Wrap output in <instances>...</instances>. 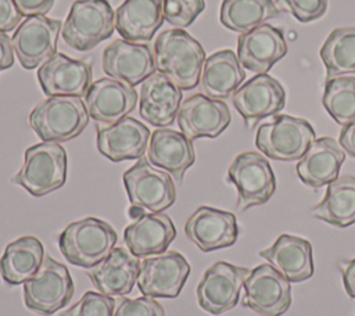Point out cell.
Wrapping results in <instances>:
<instances>
[{
	"mask_svg": "<svg viewBox=\"0 0 355 316\" xmlns=\"http://www.w3.org/2000/svg\"><path fill=\"white\" fill-rule=\"evenodd\" d=\"M164 19L176 28L190 26L205 10V0H162Z\"/></svg>",
	"mask_w": 355,
	"mask_h": 316,
	"instance_id": "cell-35",
	"label": "cell"
},
{
	"mask_svg": "<svg viewBox=\"0 0 355 316\" xmlns=\"http://www.w3.org/2000/svg\"><path fill=\"white\" fill-rule=\"evenodd\" d=\"M123 186L130 205L148 212H162L176 200L172 176L151 165L146 158H139L123 173Z\"/></svg>",
	"mask_w": 355,
	"mask_h": 316,
	"instance_id": "cell-9",
	"label": "cell"
},
{
	"mask_svg": "<svg viewBox=\"0 0 355 316\" xmlns=\"http://www.w3.org/2000/svg\"><path fill=\"white\" fill-rule=\"evenodd\" d=\"M227 182L237 188V209L262 205L276 190V177L266 157L255 151L239 154L227 169Z\"/></svg>",
	"mask_w": 355,
	"mask_h": 316,
	"instance_id": "cell-8",
	"label": "cell"
},
{
	"mask_svg": "<svg viewBox=\"0 0 355 316\" xmlns=\"http://www.w3.org/2000/svg\"><path fill=\"white\" fill-rule=\"evenodd\" d=\"M89 118L80 97L53 96L32 109L29 125L43 141L62 143L79 136L87 126Z\"/></svg>",
	"mask_w": 355,
	"mask_h": 316,
	"instance_id": "cell-3",
	"label": "cell"
},
{
	"mask_svg": "<svg viewBox=\"0 0 355 316\" xmlns=\"http://www.w3.org/2000/svg\"><path fill=\"white\" fill-rule=\"evenodd\" d=\"M61 21L46 15L26 17L11 36L14 54L25 69H33L57 54Z\"/></svg>",
	"mask_w": 355,
	"mask_h": 316,
	"instance_id": "cell-11",
	"label": "cell"
},
{
	"mask_svg": "<svg viewBox=\"0 0 355 316\" xmlns=\"http://www.w3.org/2000/svg\"><path fill=\"white\" fill-rule=\"evenodd\" d=\"M114 316H165V310L159 302L151 297L121 298L115 306Z\"/></svg>",
	"mask_w": 355,
	"mask_h": 316,
	"instance_id": "cell-38",
	"label": "cell"
},
{
	"mask_svg": "<svg viewBox=\"0 0 355 316\" xmlns=\"http://www.w3.org/2000/svg\"><path fill=\"white\" fill-rule=\"evenodd\" d=\"M22 17L14 0H0V33L14 30L22 22Z\"/></svg>",
	"mask_w": 355,
	"mask_h": 316,
	"instance_id": "cell-39",
	"label": "cell"
},
{
	"mask_svg": "<svg viewBox=\"0 0 355 316\" xmlns=\"http://www.w3.org/2000/svg\"><path fill=\"white\" fill-rule=\"evenodd\" d=\"M190 274V265L178 251L147 256L140 263L137 287L144 297L176 298Z\"/></svg>",
	"mask_w": 355,
	"mask_h": 316,
	"instance_id": "cell-13",
	"label": "cell"
},
{
	"mask_svg": "<svg viewBox=\"0 0 355 316\" xmlns=\"http://www.w3.org/2000/svg\"><path fill=\"white\" fill-rule=\"evenodd\" d=\"M277 8L290 12L301 24L322 18L327 10V0H276Z\"/></svg>",
	"mask_w": 355,
	"mask_h": 316,
	"instance_id": "cell-37",
	"label": "cell"
},
{
	"mask_svg": "<svg viewBox=\"0 0 355 316\" xmlns=\"http://www.w3.org/2000/svg\"><path fill=\"white\" fill-rule=\"evenodd\" d=\"M44 261V248L35 236H22L10 243L0 258V276L8 286L24 284Z\"/></svg>",
	"mask_w": 355,
	"mask_h": 316,
	"instance_id": "cell-30",
	"label": "cell"
},
{
	"mask_svg": "<svg viewBox=\"0 0 355 316\" xmlns=\"http://www.w3.org/2000/svg\"><path fill=\"white\" fill-rule=\"evenodd\" d=\"M36 76L47 97H82L92 85V67L86 61L57 53L39 67Z\"/></svg>",
	"mask_w": 355,
	"mask_h": 316,
	"instance_id": "cell-17",
	"label": "cell"
},
{
	"mask_svg": "<svg viewBox=\"0 0 355 316\" xmlns=\"http://www.w3.org/2000/svg\"><path fill=\"white\" fill-rule=\"evenodd\" d=\"M234 108L251 128L258 121L280 112L286 104L282 83L268 73H258L232 96Z\"/></svg>",
	"mask_w": 355,
	"mask_h": 316,
	"instance_id": "cell-15",
	"label": "cell"
},
{
	"mask_svg": "<svg viewBox=\"0 0 355 316\" xmlns=\"http://www.w3.org/2000/svg\"><path fill=\"white\" fill-rule=\"evenodd\" d=\"M241 304L261 316H282L291 305L290 281L270 263H262L244 281Z\"/></svg>",
	"mask_w": 355,
	"mask_h": 316,
	"instance_id": "cell-12",
	"label": "cell"
},
{
	"mask_svg": "<svg viewBox=\"0 0 355 316\" xmlns=\"http://www.w3.org/2000/svg\"><path fill=\"white\" fill-rule=\"evenodd\" d=\"M245 79V72L233 50L212 53L202 65L200 86L205 96L215 100L232 97Z\"/></svg>",
	"mask_w": 355,
	"mask_h": 316,
	"instance_id": "cell-29",
	"label": "cell"
},
{
	"mask_svg": "<svg viewBox=\"0 0 355 316\" xmlns=\"http://www.w3.org/2000/svg\"><path fill=\"white\" fill-rule=\"evenodd\" d=\"M312 216L336 227L355 223V176H338L327 184L324 197L316 204Z\"/></svg>",
	"mask_w": 355,
	"mask_h": 316,
	"instance_id": "cell-31",
	"label": "cell"
},
{
	"mask_svg": "<svg viewBox=\"0 0 355 316\" xmlns=\"http://www.w3.org/2000/svg\"><path fill=\"white\" fill-rule=\"evenodd\" d=\"M154 61L158 72L180 89L191 90L200 83L205 51L186 30L166 29L154 42Z\"/></svg>",
	"mask_w": 355,
	"mask_h": 316,
	"instance_id": "cell-1",
	"label": "cell"
},
{
	"mask_svg": "<svg viewBox=\"0 0 355 316\" xmlns=\"http://www.w3.org/2000/svg\"><path fill=\"white\" fill-rule=\"evenodd\" d=\"M259 256L266 259L290 283H301L313 276L312 244L298 236L282 234Z\"/></svg>",
	"mask_w": 355,
	"mask_h": 316,
	"instance_id": "cell-25",
	"label": "cell"
},
{
	"mask_svg": "<svg viewBox=\"0 0 355 316\" xmlns=\"http://www.w3.org/2000/svg\"><path fill=\"white\" fill-rule=\"evenodd\" d=\"M322 103L338 125L345 126L355 121V78L336 76L326 80Z\"/></svg>",
	"mask_w": 355,
	"mask_h": 316,
	"instance_id": "cell-34",
	"label": "cell"
},
{
	"mask_svg": "<svg viewBox=\"0 0 355 316\" xmlns=\"http://www.w3.org/2000/svg\"><path fill=\"white\" fill-rule=\"evenodd\" d=\"M18 10L25 17L46 15L54 6V0H14Z\"/></svg>",
	"mask_w": 355,
	"mask_h": 316,
	"instance_id": "cell-40",
	"label": "cell"
},
{
	"mask_svg": "<svg viewBox=\"0 0 355 316\" xmlns=\"http://www.w3.org/2000/svg\"><path fill=\"white\" fill-rule=\"evenodd\" d=\"M315 141V129L304 118L277 115L261 125L255 144L268 158L276 161H297Z\"/></svg>",
	"mask_w": 355,
	"mask_h": 316,
	"instance_id": "cell-7",
	"label": "cell"
},
{
	"mask_svg": "<svg viewBox=\"0 0 355 316\" xmlns=\"http://www.w3.org/2000/svg\"><path fill=\"white\" fill-rule=\"evenodd\" d=\"M326 68V80L355 73V28H337L330 32L319 50Z\"/></svg>",
	"mask_w": 355,
	"mask_h": 316,
	"instance_id": "cell-33",
	"label": "cell"
},
{
	"mask_svg": "<svg viewBox=\"0 0 355 316\" xmlns=\"http://www.w3.org/2000/svg\"><path fill=\"white\" fill-rule=\"evenodd\" d=\"M115 11L108 0H75L62 24L64 42L78 51H89L111 37Z\"/></svg>",
	"mask_w": 355,
	"mask_h": 316,
	"instance_id": "cell-5",
	"label": "cell"
},
{
	"mask_svg": "<svg viewBox=\"0 0 355 316\" xmlns=\"http://www.w3.org/2000/svg\"><path fill=\"white\" fill-rule=\"evenodd\" d=\"M182 104V89L161 72H154L140 87L139 112L150 125L164 128L171 125Z\"/></svg>",
	"mask_w": 355,
	"mask_h": 316,
	"instance_id": "cell-24",
	"label": "cell"
},
{
	"mask_svg": "<svg viewBox=\"0 0 355 316\" xmlns=\"http://www.w3.org/2000/svg\"><path fill=\"white\" fill-rule=\"evenodd\" d=\"M101 68L111 79L130 86L143 83L157 69L154 53L148 44L125 39H116L104 49Z\"/></svg>",
	"mask_w": 355,
	"mask_h": 316,
	"instance_id": "cell-14",
	"label": "cell"
},
{
	"mask_svg": "<svg viewBox=\"0 0 355 316\" xmlns=\"http://www.w3.org/2000/svg\"><path fill=\"white\" fill-rule=\"evenodd\" d=\"M150 137L144 123L125 116L112 125L97 128V148L112 162L139 159L146 152Z\"/></svg>",
	"mask_w": 355,
	"mask_h": 316,
	"instance_id": "cell-21",
	"label": "cell"
},
{
	"mask_svg": "<svg viewBox=\"0 0 355 316\" xmlns=\"http://www.w3.org/2000/svg\"><path fill=\"white\" fill-rule=\"evenodd\" d=\"M67 180V152L58 143H37L25 150L24 165L11 182L33 197L61 188Z\"/></svg>",
	"mask_w": 355,
	"mask_h": 316,
	"instance_id": "cell-4",
	"label": "cell"
},
{
	"mask_svg": "<svg viewBox=\"0 0 355 316\" xmlns=\"http://www.w3.org/2000/svg\"><path fill=\"white\" fill-rule=\"evenodd\" d=\"M140 272L137 256L116 247L98 265L87 272L93 286L105 295H126L132 291Z\"/></svg>",
	"mask_w": 355,
	"mask_h": 316,
	"instance_id": "cell-27",
	"label": "cell"
},
{
	"mask_svg": "<svg viewBox=\"0 0 355 316\" xmlns=\"http://www.w3.org/2000/svg\"><path fill=\"white\" fill-rule=\"evenodd\" d=\"M14 49L7 33H0V72L14 65Z\"/></svg>",
	"mask_w": 355,
	"mask_h": 316,
	"instance_id": "cell-41",
	"label": "cell"
},
{
	"mask_svg": "<svg viewBox=\"0 0 355 316\" xmlns=\"http://www.w3.org/2000/svg\"><path fill=\"white\" fill-rule=\"evenodd\" d=\"M175 237L176 227L172 219L162 212L140 213L123 230L125 245L137 258L165 252Z\"/></svg>",
	"mask_w": 355,
	"mask_h": 316,
	"instance_id": "cell-22",
	"label": "cell"
},
{
	"mask_svg": "<svg viewBox=\"0 0 355 316\" xmlns=\"http://www.w3.org/2000/svg\"><path fill=\"white\" fill-rule=\"evenodd\" d=\"M162 0H123L115 11L116 32L129 42H150L164 24Z\"/></svg>",
	"mask_w": 355,
	"mask_h": 316,
	"instance_id": "cell-28",
	"label": "cell"
},
{
	"mask_svg": "<svg viewBox=\"0 0 355 316\" xmlns=\"http://www.w3.org/2000/svg\"><path fill=\"white\" fill-rule=\"evenodd\" d=\"M338 143L341 148L345 151V154L355 158V121L343 126Z\"/></svg>",
	"mask_w": 355,
	"mask_h": 316,
	"instance_id": "cell-43",
	"label": "cell"
},
{
	"mask_svg": "<svg viewBox=\"0 0 355 316\" xmlns=\"http://www.w3.org/2000/svg\"><path fill=\"white\" fill-rule=\"evenodd\" d=\"M279 14L280 10L273 0H223L219 21L225 28L244 33L266 24Z\"/></svg>",
	"mask_w": 355,
	"mask_h": 316,
	"instance_id": "cell-32",
	"label": "cell"
},
{
	"mask_svg": "<svg viewBox=\"0 0 355 316\" xmlns=\"http://www.w3.org/2000/svg\"><path fill=\"white\" fill-rule=\"evenodd\" d=\"M115 306L116 302L112 297L86 291L82 298L64 310L61 316H114Z\"/></svg>",
	"mask_w": 355,
	"mask_h": 316,
	"instance_id": "cell-36",
	"label": "cell"
},
{
	"mask_svg": "<svg viewBox=\"0 0 355 316\" xmlns=\"http://www.w3.org/2000/svg\"><path fill=\"white\" fill-rule=\"evenodd\" d=\"M340 267L344 288L351 298H355V258L341 262Z\"/></svg>",
	"mask_w": 355,
	"mask_h": 316,
	"instance_id": "cell-42",
	"label": "cell"
},
{
	"mask_svg": "<svg viewBox=\"0 0 355 316\" xmlns=\"http://www.w3.org/2000/svg\"><path fill=\"white\" fill-rule=\"evenodd\" d=\"M345 151L331 137L315 139L306 152L298 159L297 175L309 187L318 188L338 177Z\"/></svg>",
	"mask_w": 355,
	"mask_h": 316,
	"instance_id": "cell-26",
	"label": "cell"
},
{
	"mask_svg": "<svg viewBox=\"0 0 355 316\" xmlns=\"http://www.w3.org/2000/svg\"><path fill=\"white\" fill-rule=\"evenodd\" d=\"M236 54L241 67L257 73H266L287 54V43L282 29L263 24L240 33Z\"/></svg>",
	"mask_w": 355,
	"mask_h": 316,
	"instance_id": "cell-20",
	"label": "cell"
},
{
	"mask_svg": "<svg viewBox=\"0 0 355 316\" xmlns=\"http://www.w3.org/2000/svg\"><path fill=\"white\" fill-rule=\"evenodd\" d=\"M116 240V231L110 223L87 216L69 223L61 231L58 248L72 265L92 269L111 254Z\"/></svg>",
	"mask_w": 355,
	"mask_h": 316,
	"instance_id": "cell-2",
	"label": "cell"
},
{
	"mask_svg": "<svg viewBox=\"0 0 355 316\" xmlns=\"http://www.w3.org/2000/svg\"><path fill=\"white\" fill-rule=\"evenodd\" d=\"M73 291L67 266L46 255L37 273L24 283V302L29 310L51 316L69 304Z\"/></svg>",
	"mask_w": 355,
	"mask_h": 316,
	"instance_id": "cell-6",
	"label": "cell"
},
{
	"mask_svg": "<svg viewBox=\"0 0 355 316\" xmlns=\"http://www.w3.org/2000/svg\"><path fill=\"white\" fill-rule=\"evenodd\" d=\"M147 159L151 165L166 170L178 183H182L186 170L196 162V152L191 140L182 132L159 128L151 133Z\"/></svg>",
	"mask_w": 355,
	"mask_h": 316,
	"instance_id": "cell-23",
	"label": "cell"
},
{
	"mask_svg": "<svg viewBox=\"0 0 355 316\" xmlns=\"http://www.w3.org/2000/svg\"><path fill=\"white\" fill-rule=\"evenodd\" d=\"M251 270L227 262L208 267L197 286V301L201 309L218 316L233 309L240 298L244 281Z\"/></svg>",
	"mask_w": 355,
	"mask_h": 316,
	"instance_id": "cell-10",
	"label": "cell"
},
{
	"mask_svg": "<svg viewBox=\"0 0 355 316\" xmlns=\"http://www.w3.org/2000/svg\"><path fill=\"white\" fill-rule=\"evenodd\" d=\"M178 125L190 140L218 137L232 121L230 109L222 100L197 93L187 97L179 107Z\"/></svg>",
	"mask_w": 355,
	"mask_h": 316,
	"instance_id": "cell-16",
	"label": "cell"
},
{
	"mask_svg": "<svg viewBox=\"0 0 355 316\" xmlns=\"http://www.w3.org/2000/svg\"><path fill=\"white\" fill-rule=\"evenodd\" d=\"M136 104L137 91L133 86L111 78L93 82L85 94L89 116L105 125H112L128 116Z\"/></svg>",
	"mask_w": 355,
	"mask_h": 316,
	"instance_id": "cell-19",
	"label": "cell"
},
{
	"mask_svg": "<svg viewBox=\"0 0 355 316\" xmlns=\"http://www.w3.org/2000/svg\"><path fill=\"white\" fill-rule=\"evenodd\" d=\"M184 233L201 251L211 252L233 245L239 237V226L232 212L202 205L187 219Z\"/></svg>",
	"mask_w": 355,
	"mask_h": 316,
	"instance_id": "cell-18",
	"label": "cell"
}]
</instances>
